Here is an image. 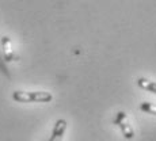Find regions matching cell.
I'll return each mask as SVG.
<instances>
[{
    "mask_svg": "<svg viewBox=\"0 0 156 141\" xmlns=\"http://www.w3.org/2000/svg\"><path fill=\"white\" fill-rule=\"evenodd\" d=\"M140 110L151 115H156V103H151V102H143L140 104Z\"/></svg>",
    "mask_w": 156,
    "mask_h": 141,
    "instance_id": "obj_6",
    "label": "cell"
},
{
    "mask_svg": "<svg viewBox=\"0 0 156 141\" xmlns=\"http://www.w3.org/2000/svg\"><path fill=\"white\" fill-rule=\"evenodd\" d=\"M12 99L18 103H49L53 95L48 91H14Z\"/></svg>",
    "mask_w": 156,
    "mask_h": 141,
    "instance_id": "obj_1",
    "label": "cell"
},
{
    "mask_svg": "<svg viewBox=\"0 0 156 141\" xmlns=\"http://www.w3.org/2000/svg\"><path fill=\"white\" fill-rule=\"evenodd\" d=\"M67 121L65 119H57L55 126H53V130H52V134H50V139L49 141H62L64 139V134H65V130H67Z\"/></svg>",
    "mask_w": 156,
    "mask_h": 141,
    "instance_id": "obj_3",
    "label": "cell"
},
{
    "mask_svg": "<svg viewBox=\"0 0 156 141\" xmlns=\"http://www.w3.org/2000/svg\"><path fill=\"white\" fill-rule=\"evenodd\" d=\"M2 49H3V57L5 61H14L15 55L12 46H11V40L8 37H3L2 38Z\"/></svg>",
    "mask_w": 156,
    "mask_h": 141,
    "instance_id": "obj_4",
    "label": "cell"
},
{
    "mask_svg": "<svg viewBox=\"0 0 156 141\" xmlns=\"http://www.w3.org/2000/svg\"><path fill=\"white\" fill-rule=\"evenodd\" d=\"M137 84H139L140 88L147 90L148 92H152V94H156V83L155 82H151V80H148V79L140 77V79L137 80Z\"/></svg>",
    "mask_w": 156,
    "mask_h": 141,
    "instance_id": "obj_5",
    "label": "cell"
},
{
    "mask_svg": "<svg viewBox=\"0 0 156 141\" xmlns=\"http://www.w3.org/2000/svg\"><path fill=\"white\" fill-rule=\"evenodd\" d=\"M113 122H114V125H117V126L119 128L122 136H124L126 140H132L134 137V130H133V128H132V125H130V122H129L128 115L125 111L117 113L115 117H114V119H113Z\"/></svg>",
    "mask_w": 156,
    "mask_h": 141,
    "instance_id": "obj_2",
    "label": "cell"
}]
</instances>
